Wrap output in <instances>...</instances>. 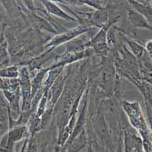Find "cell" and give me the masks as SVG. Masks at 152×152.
Wrapping results in <instances>:
<instances>
[{"label": "cell", "instance_id": "cell-7", "mask_svg": "<svg viewBox=\"0 0 152 152\" xmlns=\"http://www.w3.org/2000/svg\"><path fill=\"white\" fill-rule=\"evenodd\" d=\"M129 4L132 6V9L140 13L142 15L148 22L150 24L151 23V6L149 3H140V1H129Z\"/></svg>", "mask_w": 152, "mask_h": 152}, {"label": "cell", "instance_id": "cell-9", "mask_svg": "<svg viewBox=\"0 0 152 152\" xmlns=\"http://www.w3.org/2000/svg\"><path fill=\"white\" fill-rule=\"evenodd\" d=\"M9 64V55L7 52V40L4 37V31L0 36V67H4Z\"/></svg>", "mask_w": 152, "mask_h": 152}, {"label": "cell", "instance_id": "cell-6", "mask_svg": "<svg viewBox=\"0 0 152 152\" xmlns=\"http://www.w3.org/2000/svg\"><path fill=\"white\" fill-rule=\"evenodd\" d=\"M65 80H66V77H63L62 74H60L58 76V77L56 79V81L53 83V85L50 87V89H51V104L52 105H55V103L58 101L59 96H61Z\"/></svg>", "mask_w": 152, "mask_h": 152}, {"label": "cell", "instance_id": "cell-11", "mask_svg": "<svg viewBox=\"0 0 152 152\" xmlns=\"http://www.w3.org/2000/svg\"><path fill=\"white\" fill-rule=\"evenodd\" d=\"M19 77V69L17 66H6L0 69V77L5 79H16Z\"/></svg>", "mask_w": 152, "mask_h": 152}, {"label": "cell", "instance_id": "cell-10", "mask_svg": "<svg viewBox=\"0 0 152 152\" xmlns=\"http://www.w3.org/2000/svg\"><path fill=\"white\" fill-rule=\"evenodd\" d=\"M108 20V12L107 8L102 10H98L91 18V21L99 26H105Z\"/></svg>", "mask_w": 152, "mask_h": 152}, {"label": "cell", "instance_id": "cell-1", "mask_svg": "<svg viewBox=\"0 0 152 152\" xmlns=\"http://www.w3.org/2000/svg\"><path fill=\"white\" fill-rule=\"evenodd\" d=\"M92 29H94V27H90V26H79L76 28L67 30L60 35H58L55 37H53L50 41L46 44V47L48 48H55L58 47L61 44L66 43V42H70L71 40L75 39L76 37H80L82 34H84L88 31H91Z\"/></svg>", "mask_w": 152, "mask_h": 152}, {"label": "cell", "instance_id": "cell-4", "mask_svg": "<svg viewBox=\"0 0 152 152\" xmlns=\"http://www.w3.org/2000/svg\"><path fill=\"white\" fill-rule=\"evenodd\" d=\"M128 18L134 27L151 30V25L148 22V20L140 13H137L132 8L128 9Z\"/></svg>", "mask_w": 152, "mask_h": 152}, {"label": "cell", "instance_id": "cell-12", "mask_svg": "<svg viewBox=\"0 0 152 152\" xmlns=\"http://www.w3.org/2000/svg\"><path fill=\"white\" fill-rule=\"evenodd\" d=\"M26 134V127H19L17 129H14L7 135L8 141L13 144L14 142L18 141L21 139H23Z\"/></svg>", "mask_w": 152, "mask_h": 152}, {"label": "cell", "instance_id": "cell-8", "mask_svg": "<svg viewBox=\"0 0 152 152\" xmlns=\"http://www.w3.org/2000/svg\"><path fill=\"white\" fill-rule=\"evenodd\" d=\"M86 137H85V133L81 132L80 134H78L74 140H72L70 141L67 148V152H78L79 150H81L83 148L86 146Z\"/></svg>", "mask_w": 152, "mask_h": 152}, {"label": "cell", "instance_id": "cell-14", "mask_svg": "<svg viewBox=\"0 0 152 152\" xmlns=\"http://www.w3.org/2000/svg\"><path fill=\"white\" fill-rule=\"evenodd\" d=\"M151 44H152V41L150 39V40L148 41V42L146 43V45H145V49L147 51V54L148 55V56H150V57H151V51H152V49H151Z\"/></svg>", "mask_w": 152, "mask_h": 152}, {"label": "cell", "instance_id": "cell-5", "mask_svg": "<svg viewBox=\"0 0 152 152\" xmlns=\"http://www.w3.org/2000/svg\"><path fill=\"white\" fill-rule=\"evenodd\" d=\"M42 4L44 5L45 8L47 9V11L48 13H50L51 15L56 16L58 18H63L65 20L67 21H76L75 18H73L71 16H69L66 12H65L61 7H59L58 6V4H56L53 1H42Z\"/></svg>", "mask_w": 152, "mask_h": 152}, {"label": "cell", "instance_id": "cell-13", "mask_svg": "<svg viewBox=\"0 0 152 152\" xmlns=\"http://www.w3.org/2000/svg\"><path fill=\"white\" fill-rule=\"evenodd\" d=\"M127 43L133 54V56L135 58H140L143 57V55L145 53V49L143 48L142 46H140L137 42H136V41L134 40H131V39H127Z\"/></svg>", "mask_w": 152, "mask_h": 152}, {"label": "cell", "instance_id": "cell-2", "mask_svg": "<svg viewBox=\"0 0 152 152\" xmlns=\"http://www.w3.org/2000/svg\"><path fill=\"white\" fill-rule=\"evenodd\" d=\"M123 107L128 113V116L130 118V121L133 123V125L137 129H145L146 124L144 121V118L141 113V109L139 105V102H124Z\"/></svg>", "mask_w": 152, "mask_h": 152}, {"label": "cell", "instance_id": "cell-3", "mask_svg": "<svg viewBox=\"0 0 152 152\" xmlns=\"http://www.w3.org/2000/svg\"><path fill=\"white\" fill-rule=\"evenodd\" d=\"M115 81V68L112 66H105L99 73V84L104 89H109L113 86Z\"/></svg>", "mask_w": 152, "mask_h": 152}]
</instances>
